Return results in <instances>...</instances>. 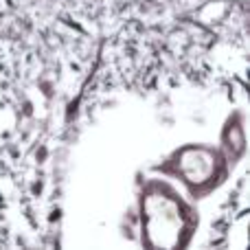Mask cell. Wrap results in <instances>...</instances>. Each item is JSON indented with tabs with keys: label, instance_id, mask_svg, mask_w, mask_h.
I'll return each mask as SVG.
<instances>
[{
	"label": "cell",
	"instance_id": "obj_1",
	"mask_svg": "<svg viewBox=\"0 0 250 250\" xmlns=\"http://www.w3.org/2000/svg\"><path fill=\"white\" fill-rule=\"evenodd\" d=\"M185 207L173 195L151 193L143 200V229L151 237L154 246H176L185 233Z\"/></svg>",
	"mask_w": 250,
	"mask_h": 250
}]
</instances>
